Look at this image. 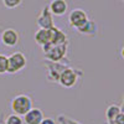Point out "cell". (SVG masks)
Segmentation results:
<instances>
[{
  "label": "cell",
  "instance_id": "obj_13",
  "mask_svg": "<svg viewBox=\"0 0 124 124\" xmlns=\"http://www.w3.org/2000/svg\"><path fill=\"white\" fill-rule=\"evenodd\" d=\"M119 113H122V109H120L119 106H117V104L110 106V107L107 109V113H106L107 119H108V120H114L116 117L119 114Z\"/></svg>",
  "mask_w": 124,
  "mask_h": 124
},
{
  "label": "cell",
  "instance_id": "obj_18",
  "mask_svg": "<svg viewBox=\"0 0 124 124\" xmlns=\"http://www.w3.org/2000/svg\"><path fill=\"white\" fill-rule=\"evenodd\" d=\"M40 124H55V120L52 118H44Z\"/></svg>",
  "mask_w": 124,
  "mask_h": 124
},
{
  "label": "cell",
  "instance_id": "obj_3",
  "mask_svg": "<svg viewBox=\"0 0 124 124\" xmlns=\"http://www.w3.org/2000/svg\"><path fill=\"white\" fill-rule=\"evenodd\" d=\"M26 56L21 51L13 52L10 56H8V73H19L26 67Z\"/></svg>",
  "mask_w": 124,
  "mask_h": 124
},
{
  "label": "cell",
  "instance_id": "obj_2",
  "mask_svg": "<svg viewBox=\"0 0 124 124\" xmlns=\"http://www.w3.org/2000/svg\"><path fill=\"white\" fill-rule=\"evenodd\" d=\"M67 47H68V42L61 44V45H52L50 42V44L42 46V50H44L45 57L47 60H50L51 62H58L66 56Z\"/></svg>",
  "mask_w": 124,
  "mask_h": 124
},
{
  "label": "cell",
  "instance_id": "obj_1",
  "mask_svg": "<svg viewBox=\"0 0 124 124\" xmlns=\"http://www.w3.org/2000/svg\"><path fill=\"white\" fill-rule=\"evenodd\" d=\"M10 108L14 114L24 117L26 113L32 108V99L27 94H17L11 99Z\"/></svg>",
  "mask_w": 124,
  "mask_h": 124
},
{
  "label": "cell",
  "instance_id": "obj_7",
  "mask_svg": "<svg viewBox=\"0 0 124 124\" xmlns=\"http://www.w3.org/2000/svg\"><path fill=\"white\" fill-rule=\"evenodd\" d=\"M36 24L40 29H47V30L55 26L54 15L51 14V11L48 10V6H45L41 10V13L39 14V16L36 19Z\"/></svg>",
  "mask_w": 124,
  "mask_h": 124
},
{
  "label": "cell",
  "instance_id": "obj_11",
  "mask_svg": "<svg viewBox=\"0 0 124 124\" xmlns=\"http://www.w3.org/2000/svg\"><path fill=\"white\" fill-rule=\"evenodd\" d=\"M66 42H68V41H67V36L63 31L56 26L51 27V44L61 45V44H66Z\"/></svg>",
  "mask_w": 124,
  "mask_h": 124
},
{
  "label": "cell",
  "instance_id": "obj_4",
  "mask_svg": "<svg viewBox=\"0 0 124 124\" xmlns=\"http://www.w3.org/2000/svg\"><path fill=\"white\" fill-rule=\"evenodd\" d=\"M77 79H78L77 72L71 67H65L61 71L57 82L65 88H72L77 83Z\"/></svg>",
  "mask_w": 124,
  "mask_h": 124
},
{
  "label": "cell",
  "instance_id": "obj_12",
  "mask_svg": "<svg viewBox=\"0 0 124 124\" xmlns=\"http://www.w3.org/2000/svg\"><path fill=\"white\" fill-rule=\"evenodd\" d=\"M77 31L82 35H89V36H93L97 34V25L94 21H92V20H88V21L82 25L81 27L77 29Z\"/></svg>",
  "mask_w": 124,
  "mask_h": 124
},
{
  "label": "cell",
  "instance_id": "obj_10",
  "mask_svg": "<svg viewBox=\"0 0 124 124\" xmlns=\"http://www.w3.org/2000/svg\"><path fill=\"white\" fill-rule=\"evenodd\" d=\"M34 40L41 47L50 44L51 42V29H48V30L47 29H39L34 35Z\"/></svg>",
  "mask_w": 124,
  "mask_h": 124
},
{
  "label": "cell",
  "instance_id": "obj_19",
  "mask_svg": "<svg viewBox=\"0 0 124 124\" xmlns=\"http://www.w3.org/2000/svg\"><path fill=\"white\" fill-rule=\"evenodd\" d=\"M0 124H5V122L3 120V116H0Z\"/></svg>",
  "mask_w": 124,
  "mask_h": 124
},
{
  "label": "cell",
  "instance_id": "obj_5",
  "mask_svg": "<svg viewBox=\"0 0 124 124\" xmlns=\"http://www.w3.org/2000/svg\"><path fill=\"white\" fill-rule=\"evenodd\" d=\"M88 20L89 19H88L87 13L85 11V10H82V9H73L70 13V15H68V24H70V26L76 29V30L78 27H81L82 25H85Z\"/></svg>",
  "mask_w": 124,
  "mask_h": 124
},
{
  "label": "cell",
  "instance_id": "obj_16",
  "mask_svg": "<svg viewBox=\"0 0 124 124\" xmlns=\"http://www.w3.org/2000/svg\"><path fill=\"white\" fill-rule=\"evenodd\" d=\"M23 3V0H3V4L6 9H15L20 6Z\"/></svg>",
  "mask_w": 124,
  "mask_h": 124
},
{
  "label": "cell",
  "instance_id": "obj_6",
  "mask_svg": "<svg viewBox=\"0 0 124 124\" xmlns=\"http://www.w3.org/2000/svg\"><path fill=\"white\" fill-rule=\"evenodd\" d=\"M20 41V35L15 29H5L0 35V42L8 47H15Z\"/></svg>",
  "mask_w": 124,
  "mask_h": 124
},
{
  "label": "cell",
  "instance_id": "obj_17",
  "mask_svg": "<svg viewBox=\"0 0 124 124\" xmlns=\"http://www.w3.org/2000/svg\"><path fill=\"white\" fill-rule=\"evenodd\" d=\"M124 116H123V112L122 113H119V114L116 117V119H114V123L116 124H124Z\"/></svg>",
  "mask_w": 124,
  "mask_h": 124
},
{
  "label": "cell",
  "instance_id": "obj_8",
  "mask_svg": "<svg viewBox=\"0 0 124 124\" xmlns=\"http://www.w3.org/2000/svg\"><path fill=\"white\" fill-rule=\"evenodd\" d=\"M47 6L54 16H63L68 10V4L66 0H51Z\"/></svg>",
  "mask_w": 124,
  "mask_h": 124
},
{
  "label": "cell",
  "instance_id": "obj_9",
  "mask_svg": "<svg viewBox=\"0 0 124 124\" xmlns=\"http://www.w3.org/2000/svg\"><path fill=\"white\" fill-rule=\"evenodd\" d=\"M44 112L40 108H31L26 114L24 116L23 120L25 124H40L44 119Z\"/></svg>",
  "mask_w": 124,
  "mask_h": 124
},
{
  "label": "cell",
  "instance_id": "obj_14",
  "mask_svg": "<svg viewBox=\"0 0 124 124\" xmlns=\"http://www.w3.org/2000/svg\"><path fill=\"white\" fill-rule=\"evenodd\" d=\"M4 122H5V124H24L23 117H20L17 114H14V113L9 114Z\"/></svg>",
  "mask_w": 124,
  "mask_h": 124
},
{
  "label": "cell",
  "instance_id": "obj_15",
  "mask_svg": "<svg viewBox=\"0 0 124 124\" xmlns=\"http://www.w3.org/2000/svg\"><path fill=\"white\" fill-rule=\"evenodd\" d=\"M8 73V56L0 54V75Z\"/></svg>",
  "mask_w": 124,
  "mask_h": 124
}]
</instances>
